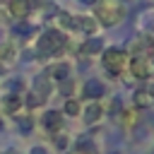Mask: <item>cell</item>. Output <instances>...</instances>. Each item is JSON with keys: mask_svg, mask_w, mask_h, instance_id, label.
<instances>
[{"mask_svg": "<svg viewBox=\"0 0 154 154\" xmlns=\"http://www.w3.org/2000/svg\"><path fill=\"white\" fill-rule=\"evenodd\" d=\"M123 17H125V10H123V5L116 2V0H99V2L94 5V19H96L99 24H103V26H113V24H118Z\"/></svg>", "mask_w": 154, "mask_h": 154, "instance_id": "1", "label": "cell"}, {"mask_svg": "<svg viewBox=\"0 0 154 154\" xmlns=\"http://www.w3.org/2000/svg\"><path fill=\"white\" fill-rule=\"evenodd\" d=\"M65 46V36L58 31V29H48L38 36V43H36V53L41 58H48V55H55L60 48Z\"/></svg>", "mask_w": 154, "mask_h": 154, "instance_id": "2", "label": "cell"}, {"mask_svg": "<svg viewBox=\"0 0 154 154\" xmlns=\"http://www.w3.org/2000/svg\"><path fill=\"white\" fill-rule=\"evenodd\" d=\"M128 63H130V58L123 48H106L103 51V67L111 75H120L128 67Z\"/></svg>", "mask_w": 154, "mask_h": 154, "instance_id": "3", "label": "cell"}, {"mask_svg": "<svg viewBox=\"0 0 154 154\" xmlns=\"http://www.w3.org/2000/svg\"><path fill=\"white\" fill-rule=\"evenodd\" d=\"M130 72H132V77H137V79H149V75H152V63H149V58L135 55V58L130 60Z\"/></svg>", "mask_w": 154, "mask_h": 154, "instance_id": "4", "label": "cell"}, {"mask_svg": "<svg viewBox=\"0 0 154 154\" xmlns=\"http://www.w3.org/2000/svg\"><path fill=\"white\" fill-rule=\"evenodd\" d=\"M31 7H34L31 0H10V14H12L14 19H19V22L29 17Z\"/></svg>", "mask_w": 154, "mask_h": 154, "instance_id": "5", "label": "cell"}, {"mask_svg": "<svg viewBox=\"0 0 154 154\" xmlns=\"http://www.w3.org/2000/svg\"><path fill=\"white\" fill-rule=\"evenodd\" d=\"M103 91H106V87L99 79H87L84 87H82V96L89 99V101H96L99 96H103Z\"/></svg>", "mask_w": 154, "mask_h": 154, "instance_id": "6", "label": "cell"}, {"mask_svg": "<svg viewBox=\"0 0 154 154\" xmlns=\"http://www.w3.org/2000/svg\"><path fill=\"white\" fill-rule=\"evenodd\" d=\"M99 22L94 17H72V29H79L84 34H96Z\"/></svg>", "mask_w": 154, "mask_h": 154, "instance_id": "7", "label": "cell"}, {"mask_svg": "<svg viewBox=\"0 0 154 154\" xmlns=\"http://www.w3.org/2000/svg\"><path fill=\"white\" fill-rule=\"evenodd\" d=\"M41 123H43V128H46L48 132H58V130L63 128V116H60L58 111H48V113L41 118Z\"/></svg>", "mask_w": 154, "mask_h": 154, "instance_id": "8", "label": "cell"}, {"mask_svg": "<svg viewBox=\"0 0 154 154\" xmlns=\"http://www.w3.org/2000/svg\"><path fill=\"white\" fill-rule=\"evenodd\" d=\"M67 75H70V65L67 63H55V65L48 67V75L46 77H51L55 82H63V79H67Z\"/></svg>", "mask_w": 154, "mask_h": 154, "instance_id": "9", "label": "cell"}, {"mask_svg": "<svg viewBox=\"0 0 154 154\" xmlns=\"http://www.w3.org/2000/svg\"><path fill=\"white\" fill-rule=\"evenodd\" d=\"M132 103H135L137 108H149V106L154 103V96H152L149 91L140 89V91H135V94H132Z\"/></svg>", "mask_w": 154, "mask_h": 154, "instance_id": "10", "label": "cell"}, {"mask_svg": "<svg viewBox=\"0 0 154 154\" xmlns=\"http://www.w3.org/2000/svg\"><path fill=\"white\" fill-rule=\"evenodd\" d=\"M2 108H5V113H19V108H22L19 94H7L5 101H2Z\"/></svg>", "mask_w": 154, "mask_h": 154, "instance_id": "11", "label": "cell"}, {"mask_svg": "<svg viewBox=\"0 0 154 154\" xmlns=\"http://www.w3.org/2000/svg\"><path fill=\"white\" fill-rule=\"evenodd\" d=\"M34 91H36L38 96H43V99L51 94V82H48V77H46V75H41V77H36V79H34Z\"/></svg>", "mask_w": 154, "mask_h": 154, "instance_id": "12", "label": "cell"}, {"mask_svg": "<svg viewBox=\"0 0 154 154\" xmlns=\"http://www.w3.org/2000/svg\"><path fill=\"white\" fill-rule=\"evenodd\" d=\"M101 113H103V108H101V103H96V101H91V103L87 106V111H84V120H87V123H96V120L101 118Z\"/></svg>", "mask_w": 154, "mask_h": 154, "instance_id": "13", "label": "cell"}, {"mask_svg": "<svg viewBox=\"0 0 154 154\" xmlns=\"http://www.w3.org/2000/svg\"><path fill=\"white\" fill-rule=\"evenodd\" d=\"M101 48H103V43H101V38H99V36H96V38H87V43L82 46V51H84V53H99Z\"/></svg>", "mask_w": 154, "mask_h": 154, "instance_id": "14", "label": "cell"}, {"mask_svg": "<svg viewBox=\"0 0 154 154\" xmlns=\"http://www.w3.org/2000/svg\"><path fill=\"white\" fill-rule=\"evenodd\" d=\"M43 96H38L36 91H31V94H26V99H24V103H26V108H38V106H43Z\"/></svg>", "mask_w": 154, "mask_h": 154, "instance_id": "15", "label": "cell"}, {"mask_svg": "<svg viewBox=\"0 0 154 154\" xmlns=\"http://www.w3.org/2000/svg\"><path fill=\"white\" fill-rule=\"evenodd\" d=\"M63 111H65L67 116H77V113L82 111V106H79V101H77V99H67V101H65V108H63Z\"/></svg>", "mask_w": 154, "mask_h": 154, "instance_id": "16", "label": "cell"}, {"mask_svg": "<svg viewBox=\"0 0 154 154\" xmlns=\"http://www.w3.org/2000/svg\"><path fill=\"white\" fill-rule=\"evenodd\" d=\"M12 58H14V46L0 43V60H12Z\"/></svg>", "mask_w": 154, "mask_h": 154, "instance_id": "17", "label": "cell"}, {"mask_svg": "<svg viewBox=\"0 0 154 154\" xmlns=\"http://www.w3.org/2000/svg\"><path fill=\"white\" fill-rule=\"evenodd\" d=\"M7 87H10V89H14V91H22V89H24V82H22V79H12Z\"/></svg>", "mask_w": 154, "mask_h": 154, "instance_id": "18", "label": "cell"}, {"mask_svg": "<svg viewBox=\"0 0 154 154\" xmlns=\"http://www.w3.org/2000/svg\"><path fill=\"white\" fill-rule=\"evenodd\" d=\"M55 147H60V149H65V147H67V137H65V135H60V137H55Z\"/></svg>", "mask_w": 154, "mask_h": 154, "instance_id": "19", "label": "cell"}, {"mask_svg": "<svg viewBox=\"0 0 154 154\" xmlns=\"http://www.w3.org/2000/svg\"><path fill=\"white\" fill-rule=\"evenodd\" d=\"M31 154H48V149H46V147H34Z\"/></svg>", "mask_w": 154, "mask_h": 154, "instance_id": "20", "label": "cell"}, {"mask_svg": "<svg viewBox=\"0 0 154 154\" xmlns=\"http://www.w3.org/2000/svg\"><path fill=\"white\" fill-rule=\"evenodd\" d=\"M82 2H84V5H96L99 0H82Z\"/></svg>", "mask_w": 154, "mask_h": 154, "instance_id": "21", "label": "cell"}, {"mask_svg": "<svg viewBox=\"0 0 154 154\" xmlns=\"http://www.w3.org/2000/svg\"><path fill=\"white\" fill-rule=\"evenodd\" d=\"M2 154H19V152H14V149H7V152H2Z\"/></svg>", "mask_w": 154, "mask_h": 154, "instance_id": "22", "label": "cell"}, {"mask_svg": "<svg viewBox=\"0 0 154 154\" xmlns=\"http://www.w3.org/2000/svg\"><path fill=\"white\" fill-rule=\"evenodd\" d=\"M2 72H5V67H2V65H0V75H2Z\"/></svg>", "mask_w": 154, "mask_h": 154, "instance_id": "23", "label": "cell"}, {"mask_svg": "<svg viewBox=\"0 0 154 154\" xmlns=\"http://www.w3.org/2000/svg\"><path fill=\"white\" fill-rule=\"evenodd\" d=\"M0 130H2V118H0Z\"/></svg>", "mask_w": 154, "mask_h": 154, "instance_id": "24", "label": "cell"}, {"mask_svg": "<svg viewBox=\"0 0 154 154\" xmlns=\"http://www.w3.org/2000/svg\"><path fill=\"white\" fill-rule=\"evenodd\" d=\"M75 154H82V152H75Z\"/></svg>", "mask_w": 154, "mask_h": 154, "instance_id": "25", "label": "cell"}, {"mask_svg": "<svg viewBox=\"0 0 154 154\" xmlns=\"http://www.w3.org/2000/svg\"><path fill=\"white\" fill-rule=\"evenodd\" d=\"M0 2H2V0H0Z\"/></svg>", "mask_w": 154, "mask_h": 154, "instance_id": "26", "label": "cell"}]
</instances>
